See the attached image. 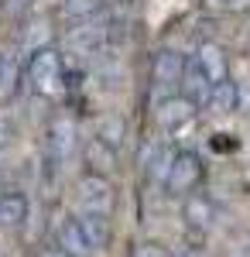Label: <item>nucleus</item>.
I'll return each mask as SVG.
<instances>
[{"mask_svg": "<svg viewBox=\"0 0 250 257\" xmlns=\"http://www.w3.org/2000/svg\"><path fill=\"white\" fill-rule=\"evenodd\" d=\"M24 82L41 99L62 96V89H65V62H62V52H55L52 45L31 52V59L24 65Z\"/></svg>", "mask_w": 250, "mask_h": 257, "instance_id": "obj_1", "label": "nucleus"}, {"mask_svg": "<svg viewBox=\"0 0 250 257\" xmlns=\"http://www.w3.org/2000/svg\"><path fill=\"white\" fill-rule=\"evenodd\" d=\"M76 202H79V213H103V216H110L113 206H116L113 178L82 172L79 182H76Z\"/></svg>", "mask_w": 250, "mask_h": 257, "instance_id": "obj_2", "label": "nucleus"}, {"mask_svg": "<svg viewBox=\"0 0 250 257\" xmlns=\"http://www.w3.org/2000/svg\"><path fill=\"white\" fill-rule=\"evenodd\" d=\"M202 175H206V165H202V158L195 151H175L161 185L172 196H189V192H195L202 185Z\"/></svg>", "mask_w": 250, "mask_h": 257, "instance_id": "obj_3", "label": "nucleus"}, {"mask_svg": "<svg viewBox=\"0 0 250 257\" xmlns=\"http://www.w3.org/2000/svg\"><path fill=\"white\" fill-rule=\"evenodd\" d=\"M195 113H199V106H195L189 96H182V93H168V96L158 103L154 120H158V127H161L165 134H182V131L195 120Z\"/></svg>", "mask_w": 250, "mask_h": 257, "instance_id": "obj_4", "label": "nucleus"}, {"mask_svg": "<svg viewBox=\"0 0 250 257\" xmlns=\"http://www.w3.org/2000/svg\"><path fill=\"white\" fill-rule=\"evenodd\" d=\"M79 151V131L72 117H55L48 127V161L52 168H62L65 161H72V155Z\"/></svg>", "mask_w": 250, "mask_h": 257, "instance_id": "obj_5", "label": "nucleus"}, {"mask_svg": "<svg viewBox=\"0 0 250 257\" xmlns=\"http://www.w3.org/2000/svg\"><path fill=\"white\" fill-rule=\"evenodd\" d=\"M185 76V55L175 48H161L151 59V82L158 89H178Z\"/></svg>", "mask_w": 250, "mask_h": 257, "instance_id": "obj_6", "label": "nucleus"}, {"mask_svg": "<svg viewBox=\"0 0 250 257\" xmlns=\"http://www.w3.org/2000/svg\"><path fill=\"white\" fill-rule=\"evenodd\" d=\"M182 216H185V226L195 230V233H209L212 226H216V219H219V209H216V202H212L206 192H189L185 196V206H182Z\"/></svg>", "mask_w": 250, "mask_h": 257, "instance_id": "obj_7", "label": "nucleus"}, {"mask_svg": "<svg viewBox=\"0 0 250 257\" xmlns=\"http://www.w3.org/2000/svg\"><path fill=\"white\" fill-rule=\"evenodd\" d=\"M192 62L202 69V76H206L212 86L223 82V79H230V59H226V52H223L216 41H202V45L195 48Z\"/></svg>", "mask_w": 250, "mask_h": 257, "instance_id": "obj_8", "label": "nucleus"}, {"mask_svg": "<svg viewBox=\"0 0 250 257\" xmlns=\"http://www.w3.org/2000/svg\"><path fill=\"white\" fill-rule=\"evenodd\" d=\"M79 151H82V165H86V172H93V175H113L116 172V151L110 144H103L99 138H86L79 144Z\"/></svg>", "mask_w": 250, "mask_h": 257, "instance_id": "obj_9", "label": "nucleus"}, {"mask_svg": "<svg viewBox=\"0 0 250 257\" xmlns=\"http://www.w3.org/2000/svg\"><path fill=\"white\" fill-rule=\"evenodd\" d=\"M55 243H58V247H62L69 257H93V254H96V250L89 247V240H86V233H82V226H79L76 216H65L62 223H58Z\"/></svg>", "mask_w": 250, "mask_h": 257, "instance_id": "obj_10", "label": "nucleus"}, {"mask_svg": "<svg viewBox=\"0 0 250 257\" xmlns=\"http://www.w3.org/2000/svg\"><path fill=\"white\" fill-rule=\"evenodd\" d=\"M79 226H82V233H86V240H89V247L93 250H103L110 240H113V219L103 216V213H79Z\"/></svg>", "mask_w": 250, "mask_h": 257, "instance_id": "obj_11", "label": "nucleus"}, {"mask_svg": "<svg viewBox=\"0 0 250 257\" xmlns=\"http://www.w3.org/2000/svg\"><path fill=\"white\" fill-rule=\"evenodd\" d=\"M178 93L182 96H189L202 110V106H209V93H212V82L202 76V69L195 65V62H185V76H182V86H178Z\"/></svg>", "mask_w": 250, "mask_h": 257, "instance_id": "obj_12", "label": "nucleus"}, {"mask_svg": "<svg viewBox=\"0 0 250 257\" xmlns=\"http://www.w3.org/2000/svg\"><path fill=\"white\" fill-rule=\"evenodd\" d=\"M93 138H99L103 144H110L113 151L123 148V141H127V120L113 113V110H106V113H99L96 123H93Z\"/></svg>", "mask_w": 250, "mask_h": 257, "instance_id": "obj_13", "label": "nucleus"}, {"mask_svg": "<svg viewBox=\"0 0 250 257\" xmlns=\"http://www.w3.org/2000/svg\"><path fill=\"white\" fill-rule=\"evenodd\" d=\"M28 219V199L18 189L0 192V230H18L21 223Z\"/></svg>", "mask_w": 250, "mask_h": 257, "instance_id": "obj_14", "label": "nucleus"}, {"mask_svg": "<svg viewBox=\"0 0 250 257\" xmlns=\"http://www.w3.org/2000/svg\"><path fill=\"white\" fill-rule=\"evenodd\" d=\"M206 110H216V113H233V110H240V82L233 79H223L212 86L209 93V106Z\"/></svg>", "mask_w": 250, "mask_h": 257, "instance_id": "obj_15", "label": "nucleus"}, {"mask_svg": "<svg viewBox=\"0 0 250 257\" xmlns=\"http://www.w3.org/2000/svg\"><path fill=\"white\" fill-rule=\"evenodd\" d=\"M103 11V0H62V14L69 21H89Z\"/></svg>", "mask_w": 250, "mask_h": 257, "instance_id": "obj_16", "label": "nucleus"}, {"mask_svg": "<svg viewBox=\"0 0 250 257\" xmlns=\"http://www.w3.org/2000/svg\"><path fill=\"white\" fill-rule=\"evenodd\" d=\"M219 11H226V14H247L250 11V0H212Z\"/></svg>", "mask_w": 250, "mask_h": 257, "instance_id": "obj_17", "label": "nucleus"}, {"mask_svg": "<svg viewBox=\"0 0 250 257\" xmlns=\"http://www.w3.org/2000/svg\"><path fill=\"white\" fill-rule=\"evenodd\" d=\"M131 257H168L165 254V247H158V243H137Z\"/></svg>", "mask_w": 250, "mask_h": 257, "instance_id": "obj_18", "label": "nucleus"}, {"mask_svg": "<svg viewBox=\"0 0 250 257\" xmlns=\"http://www.w3.org/2000/svg\"><path fill=\"white\" fill-rule=\"evenodd\" d=\"M11 141H14V131H11V120L4 117L0 120V148H7Z\"/></svg>", "mask_w": 250, "mask_h": 257, "instance_id": "obj_19", "label": "nucleus"}, {"mask_svg": "<svg viewBox=\"0 0 250 257\" xmlns=\"http://www.w3.org/2000/svg\"><path fill=\"white\" fill-rule=\"evenodd\" d=\"M38 257H69V254H65V250H62L58 243H52V247H45V250H41Z\"/></svg>", "mask_w": 250, "mask_h": 257, "instance_id": "obj_20", "label": "nucleus"}, {"mask_svg": "<svg viewBox=\"0 0 250 257\" xmlns=\"http://www.w3.org/2000/svg\"><path fill=\"white\" fill-rule=\"evenodd\" d=\"M172 257H202V254H199V250H192V247H185V250H175Z\"/></svg>", "mask_w": 250, "mask_h": 257, "instance_id": "obj_21", "label": "nucleus"}, {"mask_svg": "<svg viewBox=\"0 0 250 257\" xmlns=\"http://www.w3.org/2000/svg\"><path fill=\"white\" fill-rule=\"evenodd\" d=\"M236 257H250V240L243 243V247H236Z\"/></svg>", "mask_w": 250, "mask_h": 257, "instance_id": "obj_22", "label": "nucleus"}, {"mask_svg": "<svg viewBox=\"0 0 250 257\" xmlns=\"http://www.w3.org/2000/svg\"><path fill=\"white\" fill-rule=\"evenodd\" d=\"M4 69H7V55L0 52V79H4Z\"/></svg>", "mask_w": 250, "mask_h": 257, "instance_id": "obj_23", "label": "nucleus"}]
</instances>
